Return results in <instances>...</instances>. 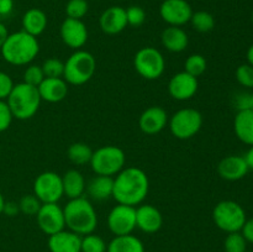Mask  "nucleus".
Segmentation results:
<instances>
[{
    "mask_svg": "<svg viewBox=\"0 0 253 252\" xmlns=\"http://www.w3.org/2000/svg\"><path fill=\"white\" fill-rule=\"evenodd\" d=\"M59 35L63 43L76 51L82 49L88 41V29L82 20L66 17L59 29Z\"/></svg>",
    "mask_w": 253,
    "mask_h": 252,
    "instance_id": "obj_14",
    "label": "nucleus"
},
{
    "mask_svg": "<svg viewBox=\"0 0 253 252\" xmlns=\"http://www.w3.org/2000/svg\"><path fill=\"white\" fill-rule=\"evenodd\" d=\"M14 9L12 0H0V16H6Z\"/></svg>",
    "mask_w": 253,
    "mask_h": 252,
    "instance_id": "obj_44",
    "label": "nucleus"
},
{
    "mask_svg": "<svg viewBox=\"0 0 253 252\" xmlns=\"http://www.w3.org/2000/svg\"><path fill=\"white\" fill-rule=\"evenodd\" d=\"M0 155H1V148H0Z\"/></svg>",
    "mask_w": 253,
    "mask_h": 252,
    "instance_id": "obj_50",
    "label": "nucleus"
},
{
    "mask_svg": "<svg viewBox=\"0 0 253 252\" xmlns=\"http://www.w3.org/2000/svg\"><path fill=\"white\" fill-rule=\"evenodd\" d=\"M85 190L88 192L89 197L96 202H103L109 198H113L114 177L96 174L89 180Z\"/></svg>",
    "mask_w": 253,
    "mask_h": 252,
    "instance_id": "obj_24",
    "label": "nucleus"
},
{
    "mask_svg": "<svg viewBox=\"0 0 253 252\" xmlns=\"http://www.w3.org/2000/svg\"><path fill=\"white\" fill-rule=\"evenodd\" d=\"M88 10L89 5L86 0H69L66 5V15L69 19L82 20Z\"/></svg>",
    "mask_w": 253,
    "mask_h": 252,
    "instance_id": "obj_34",
    "label": "nucleus"
},
{
    "mask_svg": "<svg viewBox=\"0 0 253 252\" xmlns=\"http://www.w3.org/2000/svg\"><path fill=\"white\" fill-rule=\"evenodd\" d=\"M5 202H6V200L4 199V195H2L1 192H0V214H2V210H4Z\"/></svg>",
    "mask_w": 253,
    "mask_h": 252,
    "instance_id": "obj_48",
    "label": "nucleus"
},
{
    "mask_svg": "<svg viewBox=\"0 0 253 252\" xmlns=\"http://www.w3.org/2000/svg\"><path fill=\"white\" fill-rule=\"evenodd\" d=\"M46 78L44 77L43 71H42V67L39 64H27L26 69L24 72V81L25 83L30 84V85L39 86L42 83V81Z\"/></svg>",
    "mask_w": 253,
    "mask_h": 252,
    "instance_id": "obj_36",
    "label": "nucleus"
},
{
    "mask_svg": "<svg viewBox=\"0 0 253 252\" xmlns=\"http://www.w3.org/2000/svg\"><path fill=\"white\" fill-rule=\"evenodd\" d=\"M250 168L247 166L244 156L230 155L222 158L217 165V173L220 177L229 182L240 180L249 173Z\"/></svg>",
    "mask_w": 253,
    "mask_h": 252,
    "instance_id": "obj_18",
    "label": "nucleus"
},
{
    "mask_svg": "<svg viewBox=\"0 0 253 252\" xmlns=\"http://www.w3.org/2000/svg\"><path fill=\"white\" fill-rule=\"evenodd\" d=\"M212 220L221 231L230 232L241 231L246 222V211L235 200H221L215 205L212 210Z\"/></svg>",
    "mask_w": 253,
    "mask_h": 252,
    "instance_id": "obj_7",
    "label": "nucleus"
},
{
    "mask_svg": "<svg viewBox=\"0 0 253 252\" xmlns=\"http://www.w3.org/2000/svg\"><path fill=\"white\" fill-rule=\"evenodd\" d=\"M235 106L237 111L240 110H252L253 111V93H244L237 94L235 98Z\"/></svg>",
    "mask_w": 253,
    "mask_h": 252,
    "instance_id": "obj_40",
    "label": "nucleus"
},
{
    "mask_svg": "<svg viewBox=\"0 0 253 252\" xmlns=\"http://www.w3.org/2000/svg\"><path fill=\"white\" fill-rule=\"evenodd\" d=\"M36 221L40 230L48 236L66 229L63 208L59 207L58 203L42 204L36 214Z\"/></svg>",
    "mask_w": 253,
    "mask_h": 252,
    "instance_id": "obj_12",
    "label": "nucleus"
},
{
    "mask_svg": "<svg viewBox=\"0 0 253 252\" xmlns=\"http://www.w3.org/2000/svg\"><path fill=\"white\" fill-rule=\"evenodd\" d=\"M241 234L244 235L247 242L253 244V217L246 220V222H245V225L241 229Z\"/></svg>",
    "mask_w": 253,
    "mask_h": 252,
    "instance_id": "obj_42",
    "label": "nucleus"
},
{
    "mask_svg": "<svg viewBox=\"0 0 253 252\" xmlns=\"http://www.w3.org/2000/svg\"><path fill=\"white\" fill-rule=\"evenodd\" d=\"M168 114L162 106L153 105L142 111L138 126L146 135H157L168 125Z\"/></svg>",
    "mask_w": 253,
    "mask_h": 252,
    "instance_id": "obj_16",
    "label": "nucleus"
},
{
    "mask_svg": "<svg viewBox=\"0 0 253 252\" xmlns=\"http://www.w3.org/2000/svg\"><path fill=\"white\" fill-rule=\"evenodd\" d=\"M246 57H247V63L251 64L253 67V43L249 47V49H247Z\"/></svg>",
    "mask_w": 253,
    "mask_h": 252,
    "instance_id": "obj_47",
    "label": "nucleus"
},
{
    "mask_svg": "<svg viewBox=\"0 0 253 252\" xmlns=\"http://www.w3.org/2000/svg\"><path fill=\"white\" fill-rule=\"evenodd\" d=\"M42 203L40 202L39 198L32 193V194H26L19 200V208L20 212L25 215H35L39 212L40 208H41Z\"/></svg>",
    "mask_w": 253,
    "mask_h": 252,
    "instance_id": "obj_35",
    "label": "nucleus"
},
{
    "mask_svg": "<svg viewBox=\"0 0 253 252\" xmlns=\"http://www.w3.org/2000/svg\"><path fill=\"white\" fill-rule=\"evenodd\" d=\"M7 36H9V31H7L6 26L2 22H0V48L4 44V42L6 41Z\"/></svg>",
    "mask_w": 253,
    "mask_h": 252,
    "instance_id": "obj_45",
    "label": "nucleus"
},
{
    "mask_svg": "<svg viewBox=\"0 0 253 252\" xmlns=\"http://www.w3.org/2000/svg\"><path fill=\"white\" fill-rule=\"evenodd\" d=\"M0 58H1V56H0Z\"/></svg>",
    "mask_w": 253,
    "mask_h": 252,
    "instance_id": "obj_51",
    "label": "nucleus"
},
{
    "mask_svg": "<svg viewBox=\"0 0 253 252\" xmlns=\"http://www.w3.org/2000/svg\"><path fill=\"white\" fill-rule=\"evenodd\" d=\"M208 68V62L205 57L200 53H193L185 59L184 62V72H187L190 76L200 77L205 73Z\"/></svg>",
    "mask_w": 253,
    "mask_h": 252,
    "instance_id": "obj_30",
    "label": "nucleus"
},
{
    "mask_svg": "<svg viewBox=\"0 0 253 252\" xmlns=\"http://www.w3.org/2000/svg\"><path fill=\"white\" fill-rule=\"evenodd\" d=\"M108 244L105 240L94 232L82 236L81 252H106Z\"/></svg>",
    "mask_w": 253,
    "mask_h": 252,
    "instance_id": "obj_31",
    "label": "nucleus"
},
{
    "mask_svg": "<svg viewBox=\"0 0 253 252\" xmlns=\"http://www.w3.org/2000/svg\"><path fill=\"white\" fill-rule=\"evenodd\" d=\"M108 227L115 236L132 234L136 229V208L118 204L108 215Z\"/></svg>",
    "mask_w": 253,
    "mask_h": 252,
    "instance_id": "obj_11",
    "label": "nucleus"
},
{
    "mask_svg": "<svg viewBox=\"0 0 253 252\" xmlns=\"http://www.w3.org/2000/svg\"><path fill=\"white\" fill-rule=\"evenodd\" d=\"M99 26L106 35H118L127 26L126 10L123 6H110L99 17Z\"/></svg>",
    "mask_w": 253,
    "mask_h": 252,
    "instance_id": "obj_19",
    "label": "nucleus"
},
{
    "mask_svg": "<svg viewBox=\"0 0 253 252\" xmlns=\"http://www.w3.org/2000/svg\"><path fill=\"white\" fill-rule=\"evenodd\" d=\"M39 52L40 43L37 37L21 30L9 34L0 48V56L11 66H27L36 58Z\"/></svg>",
    "mask_w": 253,
    "mask_h": 252,
    "instance_id": "obj_2",
    "label": "nucleus"
},
{
    "mask_svg": "<svg viewBox=\"0 0 253 252\" xmlns=\"http://www.w3.org/2000/svg\"><path fill=\"white\" fill-rule=\"evenodd\" d=\"M126 10V19H127V26L138 27L143 25L146 21L145 10L137 5H131Z\"/></svg>",
    "mask_w": 253,
    "mask_h": 252,
    "instance_id": "obj_38",
    "label": "nucleus"
},
{
    "mask_svg": "<svg viewBox=\"0 0 253 252\" xmlns=\"http://www.w3.org/2000/svg\"><path fill=\"white\" fill-rule=\"evenodd\" d=\"M63 194L68 199L84 197L86 189V183L84 175L78 169H69L62 175Z\"/></svg>",
    "mask_w": 253,
    "mask_h": 252,
    "instance_id": "obj_23",
    "label": "nucleus"
},
{
    "mask_svg": "<svg viewBox=\"0 0 253 252\" xmlns=\"http://www.w3.org/2000/svg\"><path fill=\"white\" fill-rule=\"evenodd\" d=\"M133 67L142 78L156 81L165 73L166 59L160 49L155 47H142L133 57Z\"/></svg>",
    "mask_w": 253,
    "mask_h": 252,
    "instance_id": "obj_9",
    "label": "nucleus"
},
{
    "mask_svg": "<svg viewBox=\"0 0 253 252\" xmlns=\"http://www.w3.org/2000/svg\"><path fill=\"white\" fill-rule=\"evenodd\" d=\"M247 244H249V242L246 241V239H245L244 235L241 234V231L230 232V234H227V236L225 237V252H246Z\"/></svg>",
    "mask_w": 253,
    "mask_h": 252,
    "instance_id": "obj_32",
    "label": "nucleus"
},
{
    "mask_svg": "<svg viewBox=\"0 0 253 252\" xmlns=\"http://www.w3.org/2000/svg\"><path fill=\"white\" fill-rule=\"evenodd\" d=\"M189 22L192 24L193 29L200 34H207V32L212 31L215 27L214 16L210 12L204 11V10L193 12Z\"/></svg>",
    "mask_w": 253,
    "mask_h": 252,
    "instance_id": "obj_29",
    "label": "nucleus"
},
{
    "mask_svg": "<svg viewBox=\"0 0 253 252\" xmlns=\"http://www.w3.org/2000/svg\"><path fill=\"white\" fill-rule=\"evenodd\" d=\"M89 165L95 174L115 177L125 168L126 155L123 148L118 146H103L93 151Z\"/></svg>",
    "mask_w": 253,
    "mask_h": 252,
    "instance_id": "obj_6",
    "label": "nucleus"
},
{
    "mask_svg": "<svg viewBox=\"0 0 253 252\" xmlns=\"http://www.w3.org/2000/svg\"><path fill=\"white\" fill-rule=\"evenodd\" d=\"M82 236L64 229L48 236L47 246L51 252H81Z\"/></svg>",
    "mask_w": 253,
    "mask_h": 252,
    "instance_id": "obj_20",
    "label": "nucleus"
},
{
    "mask_svg": "<svg viewBox=\"0 0 253 252\" xmlns=\"http://www.w3.org/2000/svg\"><path fill=\"white\" fill-rule=\"evenodd\" d=\"M193 9L187 0H165L160 6V15L168 26L182 27L190 21Z\"/></svg>",
    "mask_w": 253,
    "mask_h": 252,
    "instance_id": "obj_13",
    "label": "nucleus"
},
{
    "mask_svg": "<svg viewBox=\"0 0 253 252\" xmlns=\"http://www.w3.org/2000/svg\"><path fill=\"white\" fill-rule=\"evenodd\" d=\"M14 116L6 100H0V132H4L11 125Z\"/></svg>",
    "mask_w": 253,
    "mask_h": 252,
    "instance_id": "obj_39",
    "label": "nucleus"
},
{
    "mask_svg": "<svg viewBox=\"0 0 253 252\" xmlns=\"http://www.w3.org/2000/svg\"><path fill=\"white\" fill-rule=\"evenodd\" d=\"M234 131L236 137L247 146H253V111L240 110L234 119Z\"/></svg>",
    "mask_w": 253,
    "mask_h": 252,
    "instance_id": "obj_25",
    "label": "nucleus"
},
{
    "mask_svg": "<svg viewBox=\"0 0 253 252\" xmlns=\"http://www.w3.org/2000/svg\"><path fill=\"white\" fill-rule=\"evenodd\" d=\"M22 30L35 37H39L47 29V15L37 7L29 9L22 16Z\"/></svg>",
    "mask_w": 253,
    "mask_h": 252,
    "instance_id": "obj_26",
    "label": "nucleus"
},
{
    "mask_svg": "<svg viewBox=\"0 0 253 252\" xmlns=\"http://www.w3.org/2000/svg\"><path fill=\"white\" fill-rule=\"evenodd\" d=\"M34 194L42 204L44 203H58L63 197L62 175L58 173L46 170L35 178Z\"/></svg>",
    "mask_w": 253,
    "mask_h": 252,
    "instance_id": "obj_10",
    "label": "nucleus"
},
{
    "mask_svg": "<svg viewBox=\"0 0 253 252\" xmlns=\"http://www.w3.org/2000/svg\"><path fill=\"white\" fill-rule=\"evenodd\" d=\"M203 115L199 110L193 108H183L175 111L168 119L169 131L175 138L189 140L194 137L203 126Z\"/></svg>",
    "mask_w": 253,
    "mask_h": 252,
    "instance_id": "obj_8",
    "label": "nucleus"
},
{
    "mask_svg": "<svg viewBox=\"0 0 253 252\" xmlns=\"http://www.w3.org/2000/svg\"><path fill=\"white\" fill-rule=\"evenodd\" d=\"M66 227L76 234L84 236L95 231L98 215L90 200L85 197L69 199L63 208Z\"/></svg>",
    "mask_w": 253,
    "mask_h": 252,
    "instance_id": "obj_3",
    "label": "nucleus"
},
{
    "mask_svg": "<svg viewBox=\"0 0 253 252\" xmlns=\"http://www.w3.org/2000/svg\"><path fill=\"white\" fill-rule=\"evenodd\" d=\"M12 86H14V82L11 77L5 72L0 71V100H6Z\"/></svg>",
    "mask_w": 253,
    "mask_h": 252,
    "instance_id": "obj_41",
    "label": "nucleus"
},
{
    "mask_svg": "<svg viewBox=\"0 0 253 252\" xmlns=\"http://www.w3.org/2000/svg\"><path fill=\"white\" fill-rule=\"evenodd\" d=\"M244 157H245V160H246L247 166H249L250 169L253 170V146L250 147V150L247 151L246 155H245Z\"/></svg>",
    "mask_w": 253,
    "mask_h": 252,
    "instance_id": "obj_46",
    "label": "nucleus"
},
{
    "mask_svg": "<svg viewBox=\"0 0 253 252\" xmlns=\"http://www.w3.org/2000/svg\"><path fill=\"white\" fill-rule=\"evenodd\" d=\"M37 89L42 101L59 103L64 100L68 94V83L64 78H44Z\"/></svg>",
    "mask_w": 253,
    "mask_h": 252,
    "instance_id": "obj_21",
    "label": "nucleus"
},
{
    "mask_svg": "<svg viewBox=\"0 0 253 252\" xmlns=\"http://www.w3.org/2000/svg\"><path fill=\"white\" fill-rule=\"evenodd\" d=\"M161 42L167 51L173 52V53H180L187 49L188 44H189V37L182 27L168 26L162 31Z\"/></svg>",
    "mask_w": 253,
    "mask_h": 252,
    "instance_id": "obj_22",
    "label": "nucleus"
},
{
    "mask_svg": "<svg viewBox=\"0 0 253 252\" xmlns=\"http://www.w3.org/2000/svg\"><path fill=\"white\" fill-rule=\"evenodd\" d=\"M106 252H145V245L135 235H123L109 242Z\"/></svg>",
    "mask_w": 253,
    "mask_h": 252,
    "instance_id": "obj_27",
    "label": "nucleus"
},
{
    "mask_svg": "<svg viewBox=\"0 0 253 252\" xmlns=\"http://www.w3.org/2000/svg\"><path fill=\"white\" fill-rule=\"evenodd\" d=\"M96 59L90 52L77 49L64 62V81L72 85H83L93 78Z\"/></svg>",
    "mask_w": 253,
    "mask_h": 252,
    "instance_id": "obj_5",
    "label": "nucleus"
},
{
    "mask_svg": "<svg viewBox=\"0 0 253 252\" xmlns=\"http://www.w3.org/2000/svg\"><path fill=\"white\" fill-rule=\"evenodd\" d=\"M252 22H253V12H252Z\"/></svg>",
    "mask_w": 253,
    "mask_h": 252,
    "instance_id": "obj_49",
    "label": "nucleus"
},
{
    "mask_svg": "<svg viewBox=\"0 0 253 252\" xmlns=\"http://www.w3.org/2000/svg\"><path fill=\"white\" fill-rule=\"evenodd\" d=\"M163 225L162 212L151 204H140L136 208V227L145 234H155Z\"/></svg>",
    "mask_w": 253,
    "mask_h": 252,
    "instance_id": "obj_17",
    "label": "nucleus"
},
{
    "mask_svg": "<svg viewBox=\"0 0 253 252\" xmlns=\"http://www.w3.org/2000/svg\"><path fill=\"white\" fill-rule=\"evenodd\" d=\"M150 190V180L143 169L125 167L114 177L113 198L118 204L138 207L146 199Z\"/></svg>",
    "mask_w": 253,
    "mask_h": 252,
    "instance_id": "obj_1",
    "label": "nucleus"
},
{
    "mask_svg": "<svg viewBox=\"0 0 253 252\" xmlns=\"http://www.w3.org/2000/svg\"><path fill=\"white\" fill-rule=\"evenodd\" d=\"M46 78H63L64 62L58 58H47L41 64Z\"/></svg>",
    "mask_w": 253,
    "mask_h": 252,
    "instance_id": "obj_33",
    "label": "nucleus"
},
{
    "mask_svg": "<svg viewBox=\"0 0 253 252\" xmlns=\"http://www.w3.org/2000/svg\"><path fill=\"white\" fill-rule=\"evenodd\" d=\"M235 77L239 84L249 89H253V67L249 63H244L237 67Z\"/></svg>",
    "mask_w": 253,
    "mask_h": 252,
    "instance_id": "obj_37",
    "label": "nucleus"
},
{
    "mask_svg": "<svg viewBox=\"0 0 253 252\" xmlns=\"http://www.w3.org/2000/svg\"><path fill=\"white\" fill-rule=\"evenodd\" d=\"M19 212H20L19 203H16V202H5L2 214L7 215V216H16Z\"/></svg>",
    "mask_w": 253,
    "mask_h": 252,
    "instance_id": "obj_43",
    "label": "nucleus"
},
{
    "mask_svg": "<svg viewBox=\"0 0 253 252\" xmlns=\"http://www.w3.org/2000/svg\"><path fill=\"white\" fill-rule=\"evenodd\" d=\"M67 156L73 165L84 166L86 163H90L93 150L90 146L84 142H74L67 150Z\"/></svg>",
    "mask_w": 253,
    "mask_h": 252,
    "instance_id": "obj_28",
    "label": "nucleus"
},
{
    "mask_svg": "<svg viewBox=\"0 0 253 252\" xmlns=\"http://www.w3.org/2000/svg\"><path fill=\"white\" fill-rule=\"evenodd\" d=\"M41 96H40L37 86L21 82L14 84L6 103L11 110L14 119L17 120H27L31 119L39 111L41 105Z\"/></svg>",
    "mask_w": 253,
    "mask_h": 252,
    "instance_id": "obj_4",
    "label": "nucleus"
},
{
    "mask_svg": "<svg viewBox=\"0 0 253 252\" xmlns=\"http://www.w3.org/2000/svg\"><path fill=\"white\" fill-rule=\"evenodd\" d=\"M199 89L198 78L190 76L187 72H179L169 79L168 93L174 100L185 101L195 96Z\"/></svg>",
    "mask_w": 253,
    "mask_h": 252,
    "instance_id": "obj_15",
    "label": "nucleus"
}]
</instances>
